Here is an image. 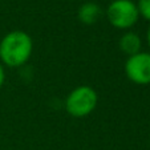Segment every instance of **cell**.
Returning <instances> with one entry per match:
<instances>
[{"label":"cell","mask_w":150,"mask_h":150,"mask_svg":"<svg viewBox=\"0 0 150 150\" xmlns=\"http://www.w3.org/2000/svg\"><path fill=\"white\" fill-rule=\"evenodd\" d=\"M137 9H138L139 17L150 21V0H137Z\"/></svg>","instance_id":"52a82bcc"},{"label":"cell","mask_w":150,"mask_h":150,"mask_svg":"<svg viewBox=\"0 0 150 150\" xmlns=\"http://www.w3.org/2000/svg\"><path fill=\"white\" fill-rule=\"evenodd\" d=\"M146 42H147V45H149V48H150V25H149L147 32H146Z\"/></svg>","instance_id":"9c48e42d"},{"label":"cell","mask_w":150,"mask_h":150,"mask_svg":"<svg viewBox=\"0 0 150 150\" xmlns=\"http://www.w3.org/2000/svg\"><path fill=\"white\" fill-rule=\"evenodd\" d=\"M149 142H150V134H149Z\"/></svg>","instance_id":"30bf717a"},{"label":"cell","mask_w":150,"mask_h":150,"mask_svg":"<svg viewBox=\"0 0 150 150\" xmlns=\"http://www.w3.org/2000/svg\"><path fill=\"white\" fill-rule=\"evenodd\" d=\"M98 104V94L96 89L89 85H79L68 93L64 108L69 116L74 118L86 117L96 109Z\"/></svg>","instance_id":"7a4b0ae2"},{"label":"cell","mask_w":150,"mask_h":150,"mask_svg":"<svg viewBox=\"0 0 150 150\" xmlns=\"http://www.w3.org/2000/svg\"><path fill=\"white\" fill-rule=\"evenodd\" d=\"M4 80H6V71H4V65L0 62V89L4 84Z\"/></svg>","instance_id":"ba28073f"},{"label":"cell","mask_w":150,"mask_h":150,"mask_svg":"<svg viewBox=\"0 0 150 150\" xmlns=\"http://www.w3.org/2000/svg\"><path fill=\"white\" fill-rule=\"evenodd\" d=\"M106 17L112 27L129 31L137 24L139 13L133 0H113L106 8Z\"/></svg>","instance_id":"3957f363"},{"label":"cell","mask_w":150,"mask_h":150,"mask_svg":"<svg viewBox=\"0 0 150 150\" xmlns=\"http://www.w3.org/2000/svg\"><path fill=\"white\" fill-rule=\"evenodd\" d=\"M33 52V40L24 31H12L0 40V62L8 68H20L28 62Z\"/></svg>","instance_id":"6da1fadb"},{"label":"cell","mask_w":150,"mask_h":150,"mask_svg":"<svg viewBox=\"0 0 150 150\" xmlns=\"http://www.w3.org/2000/svg\"><path fill=\"white\" fill-rule=\"evenodd\" d=\"M118 48L127 57L141 52L142 48V39L138 33L132 31H127L120 37L118 40Z\"/></svg>","instance_id":"5b68a950"},{"label":"cell","mask_w":150,"mask_h":150,"mask_svg":"<svg viewBox=\"0 0 150 150\" xmlns=\"http://www.w3.org/2000/svg\"><path fill=\"white\" fill-rule=\"evenodd\" d=\"M124 71L129 81L137 85L150 84V52H138L129 56L125 61Z\"/></svg>","instance_id":"277c9868"},{"label":"cell","mask_w":150,"mask_h":150,"mask_svg":"<svg viewBox=\"0 0 150 150\" xmlns=\"http://www.w3.org/2000/svg\"><path fill=\"white\" fill-rule=\"evenodd\" d=\"M79 20L85 25H93L101 19L102 16V9L97 3L93 1H86L79 8L77 12Z\"/></svg>","instance_id":"8992f818"}]
</instances>
